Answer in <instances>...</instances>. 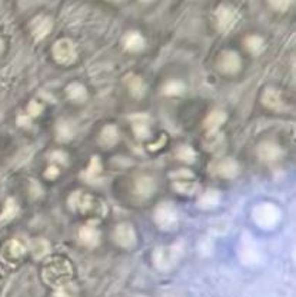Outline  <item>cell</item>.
<instances>
[{"instance_id":"7a4b0ae2","label":"cell","mask_w":296,"mask_h":297,"mask_svg":"<svg viewBox=\"0 0 296 297\" xmlns=\"http://www.w3.org/2000/svg\"><path fill=\"white\" fill-rule=\"evenodd\" d=\"M69 203L72 206L73 210L79 211L80 214H86V216H89V214L101 216L105 211L103 206L101 203H97V200L89 193H82V192L73 193Z\"/></svg>"},{"instance_id":"9c48e42d","label":"cell","mask_w":296,"mask_h":297,"mask_svg":"<svg viewBox=\"0 0 296 297\" xmlns=\"http://www.w3.org/2000/svg\"><path fill=\"white\" fill-rule=\"evenodd\" d=\"M258 156L263 161H276L282 157V149L274 142H265L258 147Z\"/></svg>"},{"instance_id":"4316f807","label":"cell","mask_w":296,"mask_h":297,"mask_svg":"<svg viewBox=\"0 0 296 297\" xmlns=\"http://www.w3.org/2000/svg\"><path fill=\"white\" fill-rule=\"evenodd\" d=\"M176 156H178V159L182 160V161H193L196 157V153L195 150L192 149V147H189V146H182L179 147V150L176 153Z\"/></svg>"},{"instance_id":"5b68a950","label":"cell","mask_w":296,"mask_h":297,"mask_svg":"<svg viewBox=\"0 0 296 297\" xmlns=\"http://www.w3.org/2000/svg\"><path fill=\"white\" fill-rule=\"evenodd\" d=\"M155 222L158 223L160 229L169 230L172 229L176 223V211L172 207V204L163 203L155 211Z\"/></svg>"},{"instance_id":"d4e9b609","label":"cell","mask_w":296,"mask_h":297,"mask_svg":"<svg viewBox=\"0 0 296 297\" xmlns=\"http://www.w3.org/2000/svg\"><path fill=\"white\" fill-rule=\"evenodd\" d=\"M217 203H219V193L215 192V190L206 192L205 195H202L201 200H199V204L202 207H215Z\"/></svg>"},{"instance_id":"f546056e","label":"cell","mask_w":296,"mask_h":297,"mask_svg":"<svg viewBox=\"0 0 296 297\" xmlns=\"http://www.w3.org/2000/svg\"><path fill=\"white\" fill-rule=\"evenodd\" d=\"M270 6L275 9V10H279V12H283L289 8L290 5V0H269Z\"/></svg>"},{"instance_id":"9a60e30c","label":"cell","mask_w":296,"mask_h":297,"mask_svg":"<svg viewBox=\"0 0 296 297\" xmlns=\"http://www.w3.org/2000/svg\"><path fill=\"white\" fill-rule=\"evenodd\" d=\"M144 47V39L137 32H130L125 37V49L128 51H140Z\"/></svg>"},{"instance_id":"44dd1931","label":"cell","mask_w":296,"mask_h":297,"mask_svg":"<svg viewBox=\"0 0 296 297\" xmlns=\"http://www.w3.org/2000/svg\"><path fill=\"white\" fill-rule=\"evenodd\" d=\"M185 90L186 86L181 80H170L163 86V93L166 96H181L182 93H185Z\"/></svg>"},{"instance_id":"8fae6325","label":"cell","mask_w":296,"mask_h":297,"mask_svg":"<svg viewBox=\"0 0 296 297\" xmlns=\"http://www.w3.org/2000/svg\"><path fill=\"white\" fill-rule=\"evenodd\" d=\"M132 129L133 133L136 134L139 139H146L151 134V129H149V117L144 115H136L132 116Z\"/></svg>"},{"instance_id":"8d00e7d4","label":"cell","mask_w":296,"mask_h":297,"mask_svg":"<svg viewBox=\"0 0 296 297\" xmlns=\"http://www.w3.org/2000/svg\"><path fill=\"white\" fill-rule=\"evenodd\" d=\"M143 2H147V0H143Z\"/></svg>"},{"instance_id":"d6a6232c","label":"cell","mask_w":296,"mask_h":297,"mask_svg":"<svg viewBox=\"0 0 296 297\" xmlns=\"http://www.w3.org/2000/svg\"><path fill=\"white\" fill-rule=\"evenodd\" d=\"M58 176H59V167L55 166V165H52V166L46 170V173H44V177H46V179H49V180L56 179Z\"/></svg>"},{"instance_id":"3957f363","label":"cell","mask_w":296,"mask_h":297,"mask_svg":"<svg viewBox=\"0 0 296 297\" xmlns=\"http://www.w3.org/2000/svg\"><path fill=\"white\" fill-rule=\"evenodd\" d=\"M53 58L56 59V62L62 65H69L76 59V47L73 44L72 40L69 39H62L53 44Z\"/></svg>"},{"instance_id":"1f68e13d","label":"cell","mask_w":296,"mask_h":297,"mask_svg":"<svg viewBox=\"0 0 296 297\" xmlns=\"http://www.w3.org/2000/svg\"><path fill=\"white\" fill-rule=\"evenodd\" d=\"M33 249H35V256H43V254H46V252H47L49 246H47V243H46V241H43V240H39V241L35 243Z\"/></svg>"},{"instance_id":"4fadbf2b","label":"cell","mask_w":296,"mask_h":297,"mask_svg":"<svg viewBox=\"0 0 296 297\" xmlns=\"http://www.w3.org/2000/svg\"><path fill=\"white\" fill-rule=\"evenodd\" d=\"M24 253H26V246L23 245L22 241H19V240H12V241H9L8 245L5 246V250H3V256H5L8 260H17V259H20Z\"/></svg>"},{"instance_id":"6da1fadb","label":"cell","mask_w":296,"mask_h":297,"mask_svg":"<svg viewBox=\"0 0 296 297\" xmlns=\"http://www.w3.org/2000/svg\"><path fill=\"white\" fill-rule=\"evenodd\" d=\"M72 275V264L65 259H53L44 266V280L51 283L52 286L58 287L59 290L69 286Z\"/></svg>"},{"instance_id":"30bf717a","label":"cell","mask_w":296,"mask_h":297,"mask_svg":"<svg viewBox=\"0 0 296 297\" xmlns=\"http://www.w3.org/2000/svg\"><path fill=\"white\" fill-rule=\"evenodd\" d=\"M240 58L238 56V53H235V51H225L222 53V56H220V60H219V67H220V70L225 73H236L239 72V69H240Z\"/></svg>"},{"instance_id":"f1b7e54d","label":"cell","mask_w":296,"mask_h":297,"mask_svg":"<svg viewBox=\"0 0 296 297\" xmlns=\"http://www.w3.org/2000/svg\"><path fill=\"white\" fill-rule=\"evenodd\" d=\"M58 136L62 140H69V139H72L73 136V130L72 127H70V124L67 123H60L58 126Z\"/></svg>"},{"instance_id":"277c9868","label":"cell","mask_w":296,"mask_h":297,"mask_svg":"<svg viewBox=\"0 0 296 297\" xmlns=\"http://www.w3.org/2000/svg\"><path fill=\"white\" fill-rule=\"evenodd\" d=\"M253 219L262 227H272L279 219V211L272 204H260L253 211Z\"/></svg>"},{"instance_id":"836d02e7","label":"cell","mask_w":296,"mask_h":297,"mask_svg":"<svg viewBox=\"0 0 296 297\" xmlns=\"http://www.w3.org/2000/svg\"><path fill=\"white\" fill-rule=\"evenodd\" d=\"M52 160L53 161H65L66 154L63 152H55L52 154Z\"/></svg>"},{"instance_id":"e0dca14e","label":"cell","mask_w":296,"mask_h":297,"mask_svg":"<svg viewBox=\"0 0 296 297\" xmlns=\"http://www.w3.org/2000/svg\"><path fill=\"white\" fill-rule=\"evenodd\" d=\"M262 102L263 104L269 107V109H274L278 110L281 109L282 106H283V103H282L281 99V94L278 90H275V89H267L265 94H263V99H262Z\"/></svg>"},{"instance_id":"7402d4cb","label":"cell","mask_w":296,"mask_h":297,"mask_svg":"<svg viewBox=\"0 0 296 297\" xmlns=\"http://www.w3.org/2000/svg\"><path fill=\"white\" fill-rule=\"evenodd\" d=\"M246 47H248V50L253 53V55H258L260 51L263 50V47H265V40L262 39L260 36H249L246 39Z\"/></svg>"},{"instance_id":"cb8c5ba5","label":"cell","mask_w":296,"mask_h":297,"mask_svg":"<svg viewBox=\"0 0 296 297\" xmlns=\"http://www.w3.org/2000/svg\"><path fill=\"white\" fill-rule=\"evenodd\" d=\"M128 87H129V90L132 93L135 94V96H140V94L143 93L144 86H143V82L140 77H137V76H133V74H130L128 76Z\"/></svg>"},{"instance_id":"ac0fdd59","label":"cell","mask_w":296,"mask_h":297,"mask_svg":"<svg viewBox=\"0 0 296 297\" xmlns=\"http://www.w3.org/2000/svg\"><path fill=\"white\" fill-rule=\"evenodd\" d=\"M80 240L87 246H94L99 241V232L93 226H83L79 232Z\"/></svg>"},{"instance_id":"603a6c76","label":"cell","mask_w":296,"mask_h":297,"mask_svg":"<svg viewBox=\"0 0 296 297\" xmlns=\"http://www.w3.org/2000/svg\"><path fill=\"white\" fill-rule=\"evenodd\" d=\"M17 204L13 199H9L6 204H5V210L2 213V216H0V222H9V220H12V219L15 218L16 214H17Z\"/></svg>"},{"instance_id":"484cf974","label":"cell","mask_w":296,"mask_h":297,"mask_svg":"<svg viewBox=\"0 0 296 297\" xmlns=\"http://www.w3.org/2000/svg\"><path fill=\"white\" fill-rule=\"evenodd\" d=\"M101 172H102L101 161H99L97 157H93L92 161H90V165H89V167H87V170L85 172V177L89 179V180H93V179H96V177L101 174Z\"/></svg>"},{"instance_id":"52a82bcc","label":"cell","mask_w":296,"mask_h":297,"mask_svg":"<svg viewBox=\"0 0 296 297\" xmlns=\"http://www.w3.org/2000/svg\"><path fill=\"white\" fill-rule=\"evenodd\" d=\"M115 240L117 245L129 249L136 245V233L132 226L128 223H122L115 229Z\"/></svg>"},{"instance_id":"ffe728a7","label":"cell","mask_w":296,"mask_h":297,"mask_svg":"<svg viewBox=\"0 0 296 297\" xmlns=\"http://www.w3.org/2000/svg\"><path fill=\"white\" fill-rule=\"evenodd\" d=\"M155 190V183L153 179H151L149 176H142L136 180V192L140 196H151Z\"/></svg>"},{"instance_id":"83f0119b","label":"cell","mask_w":296,"mask_h":297,"mask_svg":"<svg viewBox=\"0 0 296 297\" xmlns=\"http://www.w3.org/2000/svg\"><path fill=\"white\" fill-rule=\"evenodd\" d=\"M188 179H192V177H182V180L176 181L175 183V187H176V190H179V192H182V193H190V192H193L196 188V184L193 183V181H189Z\"/></svg>"},{"instance_id":"e575fe53","label":"cell","mask_w":296,"mask_h":297,"mask_svg":"<svg viewBox=\"0 0 296 297\" xmlns=\"http://www.w3.org/2000/svg\"><path fill=\"white\" fill-rule=\"evenodd\" d=\"M17 123L24 127V126H28V124L30 123V117L28 116V115H26V116H23V115H22V116L17 117Z\"/></svg>"},{"instance_id":"8992f818","label":"cell","mask_w":296,"mask_h":297,"mask_svg":"<svg viewBox=\"0 0 296 297\" xmlns=\"http://www.w3.org/2000/svg\"><path fill=\"white\" fill-rule=\"evenodd\" d=\"M216 19H217V28L222 32H228L231 30L236 22H238L239 15L238 12L233 8L229 6H220L216 12Z\"/></svg>"},{"instance_id":"7c38bea8","label":"cell","mask_w":296,"mask_h":297,"mask_svg":"<svg viewBox=\"0 0 296 297\" xmlns=\"http://www.w3.org/2000/svg\"><path fill=\"white\" fill-rule=\"evenodd\" d=\"M226 122V115L222 110H213L205 120V129L209 134H215L219 127Z\"/></svg>"},{"instance_id":"ba28073f","label":"cell","mask_w":296,"mask_h":297,"mask_svg":"<svg viewBox=\"0 0 296 297\" xmlns=\"http://www.w3.org/2000/svg\"><path fill=\"white\" fill-rule=\"evenodd\" d=\"M52 30V20L47 16H37L33 22L30 23V32L36 40H42Z\"/></svg>"},{"instance_id":"2e32d148","label":"cell","mask_w":296,"mask_h":297,"mask_svg":"<svg viewBox=\"0 0 296 297\" xmlns=\"http://www.w3.org/2000/svg\"><path fill=\"white\" fill-rule=\"evenodd\" d=\"M66 92H67V96H69V99L73 100V102L80 103V102H85L87 97V92L86 89L83 85H80L78 82H75L72 85H69L67 89H66Z\"/></svg>"},{"instance_id":"d6986e66","label":"cell","mask_w":296,"mask_h":297,"mask_svg":"<svg viewBox=\"0 0 296 297\" xmlns=\"http://www.w3.org/2000/svg\"><path fill=\"white\" fill-rule=\"evenodd\" d=\"M119 140V133L115 126H106L101 133V143L106 147H112Z\"/></svg>"},{"instance_id":"5bb4252c","label":"cell","mask_w":296,"mask_h":297,"mask_svg":"<svg viewBox=\"0 0 296 297\" xmlns=\"http://www.w3.org/2000/svg\"><path fill=\"white\" fill-rule=\"evenodd\" d=\"M217 174H220L222 177H226V179H231V177H235L239 172L238 163L235 160L232 159H224L220 160L217 163L216 169Z\"/></svg>"},{"instance_id":"4dcf8cb0","label":"cell","mask_w":296,"mask_h":297,"mask_svg":"<svg viewBox=\"0 0 296 297\" xmlns=\"http://www.w3.org/2000/svg\"><path fill=\"white\" fill-rule=\"evenodd\" d=\"M42 110H43V107L39 104V103L36 102H32L28 106V116L29 117H36L39 116L40 113H42Z\"/></svg>"},{"instance_id":"d590c367","label":"cell","mask_w":296,"mask_h":297,"mask_svg":"<svg viewBox=\"0 0 296 297\" xmlns=\"http://www.w3.org/2000/svg\"><path fill=\"white\" fill-rule=\"evenodd\" d=\"M3 49V42H2V39H0V51Z\"/></svg>"}]
</instances>
